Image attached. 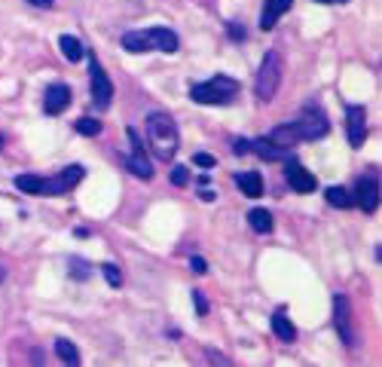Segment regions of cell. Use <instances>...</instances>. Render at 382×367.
<instances>
[{"mask_svg": "<svg viewBox=\"0 0 382 367\" xmlns=\"http://www.w3.org/2000/svg\"><path fill=\"white\" fill-rule=\"evenodd\" d=\"M248 150L260 153V156H263V159H281V156H288V150L275 147V144L269 141V138H254V141L248 144Z\"/></svg>", "mask_w": 382, "mask_h": 367, "instance_id": "17", "label": "cell"}, {"mask_svg": "<svg viewBox=\"0 0 382 367\" xmlns=\"http://www.w3.org/2000/svg\"><path fill=\"white\" fill-rule=\"evenodd\" d=\"M318 3H340V0H318Z\"/></svg>", "mask_w": 382, "mask_h": 367, "instance_id": "33", "label": "cell"}, {"mask_svg": "<svg viewBox=\"0 0 382 367\" xmlns=\"http://www.w3.org/2000/svg\"><path fill=\"white\" fill-rule=\"evenodd\" d=\"M229 34H233L235 40H242V37H244V31H242L239 25H229Z\"/></svg>", "mask_w": 382, "mask_h": 367, "instance_id": "31", "label": "cell"}, {"mask_svg": "<svg viewBox=\"0 0 382 367\" xmlns=\"http://www.w3.org/2000/svg\"><path fill=\"white\" fill-rule=\"evenodd\" d=\"M235 184H239V190H242L244 196H251V199L263 196V178H260V172H242V174H235Z\"/></svg>", "mask_w": 382, "mask_h": 367, "instance_id": "15", "label": "cell"}, {"mask_svg": "<svg viewBox=\"0 0 382 367\" xmlns=\"http://www.w3.org/2000/svg\"><path fill=\"white\" fill-rule=\"evenodd\" d=\"M266 138H269V141L275 144V147H281V150H290L297 141H300V132H297V126H294V122H288V126H279V129H272V132L266 135Z\"/></svg>", "mask_w": 382, "mask_h": 367, "instance_id": "14", "label": "cell"}, {"mask_svg": "<svg viewBox=\"0 0 382 367\" xmlns=\"http://www.w3.org/2000/svg\"><path fill=\"white\" fill-rule=\"evenodd\" d=\"M324 196H327V202H331L333 209H351V202H355L346 187H327Z\"/></svg>", "mask_w": 382, "mask_h": 367, "instance_id": "22", "label": "cell"}, {"mask_svg": "<svg viewBox=\"0 0 382 367\" xmlns=\"http://www.w3.org/2000/svg\"><path fill=\"white\" fill-rule=\"evenodd\" d=\"M56 355L65 364H71V367L80 364V352H76V346H74L71 340H56Z\"/></svg>", "mask_w": 382, "mask_h": 367, "instance_id": "21", "label": "cell"}, {"mask_svg": "<svg viewBox=\"0 0 382 367\" xmlns=\"http://www.w3.org/2000/svg\"><path fill=\"white\" fill-rule=\"evenodd\" d=\"M101 120H95V117H83V120H76V132L80 135H89V138H95V135H101Z\"/></svg>", "mask_w": 382, "mask_h": 367, "instance_id": "24", "label": "cell"}, {"mask_svg": "<svg viewBox=\"0 0 382 367\" xmlns=\"http://www.w3.org/2000/svg\"><path fill=\"white\" fill-rule=\"evenodd\" d=\"M190 270H193L196 275H205L208 272V263H205L202 257H190Z\"/></svg>", "mask_w": 382, "mask_h": 367, "instance_id": "29", "label": "cell"}, {"mask_svg": "<svg viewBox=\"0 0 382 367\" xmlns=\"http://www.w3.org/2000/svg\"><path fill=\"white\" fill-rule=\"evenodd\" d=\"M346 135H349V144L351 147H361L364 144V138H367V113H364V107H349L346 111Z\"/></svg>", "mask_w": 382, "mask_h": 367, "instance_id": "8", "label": "cell"}, {"mask_svg": "<svg viewBox=\"0 0 382 367\" xmlns=\"http://www.w3.org/2000/svg\"><path fill=\"white\" fill-rule=\"evenodd\" d=\"M355 199L358 205H361V211H367V214H373L379 209V184L373 181V178H361L358 181V187H355Z\"/></svg>", "mask_w": 382, "mask_h": 367, "instance_id": "10", "label": "cell"}, {"mask_svg": "<svg viewBox=\"0 0 382 367\" xmlns=\"http://www.w3.org/2000/svg\"><path fill=\"white\" fill-rule=\"evenodd\" d=\"M248 224L254 227V233H272V214L266 211V209H254V211H248Z\"/></svg>", "mask_w": 382, "mask_h": 367, "instance_id": "19", "label": "cell"}, {"mask_svg": "<svg viewBox=\"0 0 382 367\" xmlns=\"http://www.w3.org/2000/svg\"><path fill=\"white\" fill-rule=\"evenodd\" d=\"M333 321L336 327H340V336L346 346H351V327H349V300L342 294L333 297Z\"/></svg>", "mask_w": 382, "mask_h": 367, "instance_id": "12", "label": "cell"}, {"mask_svg": "<svg viewBox=\"0 0 382 367\" xmlns=\"http://www.w3.org/2000/svg\"><path fill=\"white\" fill-rule=\"evenodd\" d=\"M89 76H92V101H95V107H107L113 98V83L95 58L89 61Z\"/></svg>", "mask_w": 382, "mask_h": 367, "instance_id": "7", "label": "cell"}, {"mask_svg": "<svg viewBox=\"0 0 382 367\" xmlns=\"http://www.w3.org/2000/svg\"><path fill=\"white\" fill-rule=\"evenodd\" d=\"M248 150V141H235V153H244Z\"/></svg>", "mask_w": 382, "mask_h": 367, "instance_id": "32", "label": "cell"}, {"mask_svg": "<svg viewBox=\"0 0 382 367\" xmlns=\"http://www.w3.org/2000/svg\"><path fill=\"white\" fill-rule=\"evenodd\" d=\"M193 303H196V312H199V316H205V312H208V300L202 297V291H193Z\"/></svg>", "mask_w": 382, "mask_h": 367, "instance_id": "28", "label": "cell"}, {"mask_svg": "<svg viewBox=\"0 0 382 367\" xmlns=\"http://www.w3.org/2000/svg\"><path fill=\"white\" fill-rule=\"evenodd\" d=\"M279 86H281V58L279 52H266L263 56V65L257 71V80H254V92L260 101H272L279 95Z\"/></svg>", "mask_w": 382, "mask_h": 367, "instance_id": "4", "label": "cell"}, {"mask_svg": "<svg viewBox=\"0 0 382 367\" xmlns=\"http://www.w3.org/2000/svg\"><path fill=\"white\" fill-rule=\"evenodd\" d=\"M104 279H107V285H110V288H122V272H119V266L107 263V266H104Z\"/></svg>", "mask_w": 382, "mask_h": 367, "instance_id": "25", "label": "cell"}, {"mask_svg": "<svg viewBox=\"0 0 382 367\" xmlns=\"http://www.w3.org/2000/svg\"><path fill=\"white\" fill-rule=\"evenodd\" d=\"M193 163H196L199 168H205V172H211V168L217 165V159H214L211 153H196V156H193Z\"/></svg>", "mask_w": 382, "mask_h": 367, "instance_id": "27", "label": "cell"}, {"mask_svg": "<svg viewBox=\"0 0 382 367\" xmlns=\"http://www.w3.org/2000/svg\"><path fill=\"white\" fill-rule=\"evenodd\" d=\"M58 46H61V52H65L67 61H80V58H83V46H80V40H76V37L61 34V37H58Z\"/></svg>", "mask_w": 382, "mask_h": 367, "instance_id": "20", "label": "cell"}, {"mask_svg": "<svg viewBox=\"0 0 382 367\" xmlns=\"http://www.w3.org/2000/svg\"><path fill=\"white\" fill-rule=\"evenodd\" d=\"M3 275H6V272H3V266H0V282H3Z\"/></svg>", "mask_w": 382, "mask_h": 367, "instance_id": "34", "label": "cell"}, {"mask_svg": "<svg viewBox=\"0 0 382 367\" xmlns=\"http://www.w3.org/2000/svg\"><path fill=\"white\" fill-rule=\"evenodd\" d=\"M297 132H300V141H318V138H324L327 132H331V122H327V117L321 111H315V107H306V111L297 117Z\"/></svg>", "mask_w": 382, "mask_h": 367, "instance_id": "5", "label": "cell"}, {"mask_svg": "<svg viewBox=\"0 0 382 367\" xmlns=\"http://www.w3.org/2000/svg\"><path fill=\"white\" fill-rule=\"evenodd\" d=\"M0 144H3V138H0Z\"/></svg>", "mask_w": 382, "mask_h": 367, "instance_id": "35", "label": "cell"}, {"mask_svg": "<svg viewBox=\"0 0 382 367\" xmlns=\"http://www.w3.org/2000/svg\"><path fill=\"white\" fill-rule=\"evenodd\" d=\"M71 104V89L65 86V83H56V86L46 89V98H43V111L49 113V117H58L65 107Z\"/></svg>", "mask_w": 382, "mask_h": 367, "instance_id": "11", "label": "cell"}, {"mask_svg": "<svg viewBox=\"0 0 382 367\" xmlns=\"http://www.w3.org/2000/svg\"><path fill=\"white\" fill-rule=\"evenodd\" d=\"M285 178L290 184V190H297V193H315V178H312L306 168L297 163V159H288V165H285Z\"/></svg>", "mask_w": 382, "mask_h": 367, "instance_id": "9", "label": "cell"}, {"mask_svg": "<svg viewBox=\"0 0 382 367\" xmlns=\"http://www.w3.org/2000/svg\"><path fill=\"white\" fill-rule=\"evenodd\" d=\"M126 138H128V163H126L128 172H132L135 178H141V181H150L153 178V163L141 147V138L135 135V129H128Z\"/></svg>", "mask_w": 382, "mask_h": 367, "instance_id": "6", "label": "cell"}, {"mask_svg": "<svg viewBox=\"0 0 382 367\" xmlns=\"http://www.w3.org/2000/svg\"><path fill=\"white\" fill-rule=\"evenodd\" d=\"M272 334L279 336L281 343H294V340H297V327H294V321H290L281 309L272 316Z\"/></svg>", "mask_w": 382, "mask_h": 367, "instance_id": "16", "label": "cell"}, {"mask_svg": "<svg viewBox=\"0 0 382 367\" xmlns=\"http://www.w3.org/2000/svg\"><path fill=\"white\" fill-rule=\"evenodd\" d=\"M147 141L156 159H163V163H172L174 159L181 138H178V126H174V120L168 113L156 111L147 117Z\"/></svg>", "mask_w": 382, "mask_h": 367, "instance_id": "1", "label": "cell"}, {"mask_svg": "<svg viewBox=\"0 0 382 367\" xmlns=\"http://www.w3.org/2000/svg\"><path fill=\"white\" fill-rule=\"evenodd\" d=\"M235 95H239V83L229 76H211V80L196 83L190 89V98L196 104H229Z\"/></svg>", "mask_w": 382, "mask_h": 367, "instance_id": "3", "label": "cell"}, {"mask_svg": "<svg viewBox=\"0 0 382 367\" xmlns=\"http://www.w3.org/2000/svg\"><path fill=\"white\" fill-rule=\"evenodd\" d=\"M168 178H172V184H174V187H183V184L190 181V172H187V168H183V165H174Z\"/></svg>", "mask_w": 382, "mask_h": 367, "instance_id": "26", "label": "cell"}, {"mask_svg": "<svg viewBox=\"0 0 382 367\" xmlns=\"http://www.w3.org/2000/svg\"><path fill=\"white\" fill-rule=\"evenodd\" d=\"M58 178H61V184H65L67 190H71V187H76V184L86 178V168H83V165H67L65 172L58 174Z\"/></svg>", "mask_w": 382, "mask_h": 367, "instance_id": "23", "label": "cell"}, {"mask_svg": "<svg viewBox=\"0 0 382 367\" xmlns=\"http://www.w3.org/2000/svg\"><path fill=\"white\" fill-rule=\"evenodd\" d=\"M290 3H294V0H266V3H263V19H260V28H263V31H272L275 22H279L281 15L290 10Z\"/></svg>", "mask_w": 382, "mask_h": 367, "instance_id": "13", "label": "cell"}, {"mask_svg": "<svg viewBox=\"0 0 382 367\" xmlns=\"http://www.w3.org/2000/svg\"><path fill=\"white\" fill-rule=\"evenodd\" d=\"M31 6H37V10H49L52 6V0H28Z\"/></svg>", "mask_w": 382, "mask_h": 367, "instance_id": "30", "label": "cell"}, {"mask_svg": "<svg viewBox=\"0 0 382 367\" xmlns=\"http://www.w3.org/2000/svg\"><path fill=\"white\" fill-rule=\"evenodd\" d=\"M178 34L172 28H147V31H128L122 37V49L126 52H147V49H163V52H178Z\"/></svg>", "mask_w": 382, "mask_h": 367, "instance_id": "2", "label": "cell"}, {"mask_svg": "<svg viewBox=\"0 0 382 367\" xmlns=\"http://www.w3.org/2000/svg\"><path fill=\"white\" fill-rule=\"evenodd\" d=\"M43 184H46V178H37V174H19V178H15V187L28 196H43Z\"/></svg>", "mask_w": 382, "mask_h": 367, "instance_id": "18", "label": "cell"}]
</instances>
